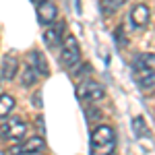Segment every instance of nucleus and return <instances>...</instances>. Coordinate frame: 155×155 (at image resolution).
Instances as JSON below:
<instances>
[{"instance_id": "obj_1", "label": "nucleus", "mask_w": 155, "mask_h": 155, "mask_svg": "<svg viewBox=\"0 0 155 155\" xmlns=\"http://www.w3.org/2000/svg\"><path fill=\"white\" fill-rule=\"evenodd\" d=\"M116 149V134L112 126L99 124L91 132V155H112Z\"/></svg>"}, {"instance_id": "obj_9", "label": "nucleus", "mask_w": 155, "mask_h": 155, "mask_svg": "<svg viewBox=\"0 0 155 155\" xmlns=\"http://www.w3.org/2000/svg\"><path fill=\"white\" fill-rule=\"evenodd\" d=\"M149 19H151V8L147 6V4H137L130 12V21L132 25L137 27V29H143L145 25L149 23Z\"/></svg>"}, {"instance_id": "obj_4", "label": "nucleus", "mask_w": 155, "mask_h": 155, "mask_svg": "<svg viewBox=\"0 0 155 155\" xmlns=\"http://www.w3.org/2000/svg\"><path fill=\"white\" fill-rule=\"evenodd\" d=\"M79 99L83 101V104H91V101H97V99H101L104 97V87L97 83V81H91V79H87L81 83L79 87Z\"/></svg>"}, {"instance_id": "obj_8", "label": "nucleus", "mask_w": 155, "mask_h": 155, "mask_svg": "<svg viewBox=\"0 0 155 155\" xmlns=\"http://www.w3.org/2000/svg\"><path fill=\"white\" fill-rule=\"evenodd\" d=\"M64 21H58V23L50 25L48 29H46V33H44V41L48 44V48H56L60 46V39H62V33H64Z\"/></svg>"}, {"instance_id": "obj_15", "label": "nucleus", "mask_w": 155, "mask_h": 155, "mask_svg": "<svg viewBox=\"0 0 155 155\" xmlns=\"http://www.w3.org/2000/svg\"><path fill=\"white\" fill-rule=\"evenodd\" d=\"M37 81V72L31 68V64H27V68L23 72V85L25 87H29V85H33Z\"/></svg>"}, {"instance_id": "obj_10", "label": "nucleus", "mask_w": 155, "mask_h": 155, "mask_svg": "<svg viewBox=\"0 0 155 155\" xmlns=\"http://www.w3.org/2000/svg\"><path fill=\"white\" fill-rule=\"evenodd\" d=\"M17 68H19V62H17V56L8 52L4 60H2V79H6V81H11L15 79V74H17Z\"/></svg>"}, {"instance_id": "obj_16", "label": "nucleus", "mask_w": 155, "mask_h": 155, "mask_svg": "<svg viewBox=\"0 0 155 155\" xmlns=\"http://www.w3.org/2000/svg\"><path fill=\"white\" fill-rule=\"evenodd\" d=\"M99 116H101L99 110H89V112H87V120H89V122H93V118L99 120Z\"/></svg>"}, {"instance_id": "obj_3", "label": "nucleus", "mask_w": 155, "mask_h": 155, "mask_svg": "<svg viewBox=\"0 0 155 155\" xmlns=\"http://www.w3.org/2000/svg\"><path fill=\"white\" fill-rule=\"evenodd\" d=\"M62 66L64 68H74L79 62H81V50H79V44H77V37L74 35H66L64 39V46H62Z\"/></svg>"}, {"instance_id": "obj_7", "label": "nucleus", "mask_w": 155, "mask_h": 155, "mask_svg": "<svg viewBox=\"0 0 155 155\" xmlns=\"http://www.w3.org/2000/svg\"><path fill=\"white\" fill-rule=\"evenodd\" d=\"M56 15H58V8H56V4H54V2L44 0V2H39V4H37V21H39L41 25L54 23Z\"/></svg>"}, {"instance_id": "obj_12", "label": "nucleus", "mask_w": 155, "mask_h": 155, "mask_svg": "<svg viewBox=\"0 0 155 155\" xmlns=\"http://www.w3.org/2000/svg\"><path fill=\"white\" fill-rule=\"evenodd\" d=\"M12 107H15V99H12V95L2 93V95H0V118H6V116L12 112Z\"/></svg>"}, {"instance_id": "obj_2", "label": "nucleus", "mask_w": 155, "mask_h": 155, "mask_svg": "<svg viewBox=\"0 0 155 155\" xmlns=\"http://www.w3.org/2000/svg\"><path fill=\"white\" fill-rule=\"evenodd\" d=\"M134 79L145 91H153V52L141 54L134 60Z\"/></svg>"}, {"instance_id": "obj_17", "label": "nucleus", "mask_w": 155, "mask_h": 155, "mask_svg": "<svg viewBox=\"0 0 155 155\" xmlns=\"http://www.w3.org/2000/svg\"><path fill=\"white\" fill-rule=\"evenodd\" d=\"M31 2H35V4H39V2H44V0H31Z\"/></svg>"}, {"instance_id": "obj_5", "label": "nucleus", "mask_w": 155, "mask_h": 155, "mask_svg": "<svg viewBox=\"0 0 155 155\" xmlns=\"http://www.w3.org/2000/svg\"><path fill=\"white\" fill-rule=\"evenodd\" d=\"M25 132H27V124L19 118H12V120H8L6 124L0 126V137H2V139H8V141L21 139Z\"/></svg>"}, {"instance_id": "obj_11", "label": "nucleus", "mask_w": 155, "mask_h": 155, "mask_svg": "<svg viewBox=\"0 0 155 155\" xmlns=\"http://www.w3.org/2000/svg\"><path fill=\"white\" fill-rule=\"evenodd\" d=\"M31 68L37 72V74H41V77H48L50 74V68L48 64H46V60H44V54L39 52V50H35V52H31Z\"/></svg>"}, {"instance_id": "obj_14", "label": "nucleus", "mask_w": 155, "mask_h": 155, "mask_svg": "<svg viewBox=\"0 0 155 155\" xmlns=\"http://www.w3.org/2000/svg\"><path fill=\"white\" fill-rule=\"evenodd\" d=\"M132 126H134V132H137V137H147V124H145V118L141 116H137V118L132 120Z\"/></svg>"}, {"instance_id": "obj_6", "label": "nucleus", "mask_w": 155, "mask_h": 155, "mask_svg": "<svg viewBox=\"0 0 155 155\" xmlns=\"http://www.w3.org/2000/svg\"><path fill=\"white\" fill-rule=\"evenodd\" d=\"M44 139L41 137H31L29 141H25V143L17 145V147H12L8 155H29V153H39V151H44Z\"/></svg>"}, {"instance_id": "obj_13", "label": "nucleus", "mask_w": 155, "mask_h": 155, "mask_svg": "<svg viewBox=\"0 0 155 155\" xmlns=\"http://www.w3.org/2000/svg\"><path fill=\"white\" fill-rule=\"evenodd\" d=\"M124 4V0H101L99 2V6H101V12L104 15H112V12H116Z\"/></svg>"}]
</instances>
